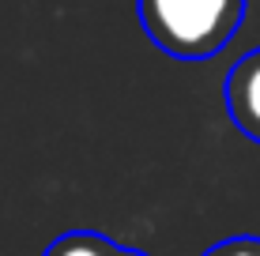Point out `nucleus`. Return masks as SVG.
Segmentation results:
<instances>
[{"mask_svg": "<svg viewBox=\"0 0 260 256\" xmlns=\"http://www.w3.org/2000/svg\"><path fill=\"white\" fill-rule=\"evenodd\" d=\"M226 113L241 136L260 143V49L245 53L226 76Z\"/></svg>", "mask_w": 260, "mask_h": 256, "instance_id": "2", "label": "nucleus"}, {"mask_svg": "<svg viewBox=\"0 0 260 256\" xmlns=\"http://www.w3.org/2000/svg\"><path fill=\"white\" fill-rule=\"evenodd\" d=\"M147 38L181 60H208L230 46L245 19V0H136Z\"/></svg>", "mask_w": 260, "mask_h": 256, "instance_id": "1", "label": "nucleus"}, {"mask_svg": "<svg viewBox=\"0 0 260 256\" xmlns=\"http://www.w3.org/2000/svg\"><path fill=\"white\" fill-rule=\"evenodd\" d=\"M46 256H117V245L94 230H72L46 249Z\"/></svg>", "mask_w": 260, "mask_h": 256, "instance_id": "3", "label": "nucleus"}, {"mask_svg": "<svg viewBox=\"0 0 260 256\" xmlns=\"http://www.w3.org/2000/svg\"><path fill=\"white\" fill-rule=\"evenodd\" d=\"M204 256H260V237H226L211 245Z\"/></svg>", "mask_w": 260, "mask_h": 256, "instance_id": "4", "label": "nucleus"}, {"mask_svg": "<svg viewBox=\"0 0 260 256\" xmlns=\"http://www.w3.org/2000/svg\"><path fill=\"white\" fill-rule=\"evenodd\" d=\"M117 256H147V252H136V249H121V245H117Z\"/></svg>", "mask_w": 260, "mask_h": 256, "instance_id": "5", "label": "nucleus"}]
</instances>
